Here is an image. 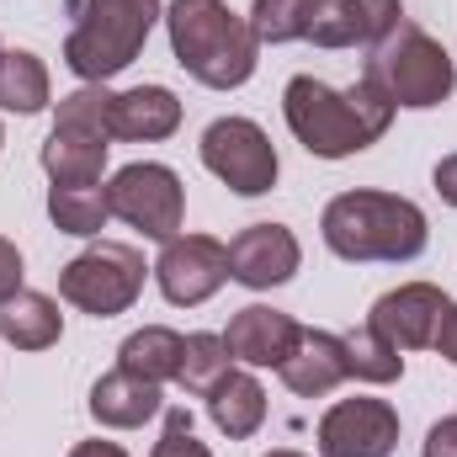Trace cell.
<instances>
[{
  "instance_id": "cell-19",
  "label": "cell",
  "mask_w": 457,
  "mask_h": 457,
  "mask_svg": "<svg viewBox=\"0 0 457 457\" xmlns=\"http://www.w3.org/2000/svg\"><path fill=\"white\" fill-rule=\"evenodd\" d=\"M64 336V314L48 293H16L0 303V341H11L16 351H48Z\"/></svg>"
},
{
  "instance_id": "cell-14",
  "label": "cell",
  "mask_w": 457,
  "mask_h": 457,
  "mask_svg": "<svg viewBox=\"0 0 457 457\" xmlns=\"http://www.w3.org/2000/svg\"><path fill=\"white\" fill-rule=\"evenodd\" d=\"M303 336V325L282 309H266V303H245L224 330V345L234 361L245 367H282L293 356V345Z\"/></svg>"
},
{
  "instance_id": "cell-20",
  "label": "cell",
  "mask_w": 457,
  "mask_h": 457,
  "mask_svg": "<svg viewBox=\"0 0 457 457\" xmlns=\"http://www.w3.org/2000/svg\"><path fill=\"white\" fill-rule=\"evenodd\" d=\"M208 415H213V426L228 442H245V436H255L266 426V388L250 372H228L224 383L208 394Z\"/></svg>"
},
{
  "instance_id": "cell-15",
  "label": "cell",
  "mask_w": 457,
  "mask_h": 457,
  "mask_svg": "<svg viewBox=\"0 0 457 457\" xmlns=\"http://www.w3.org/2000/svg\"><path fill=\"white\" fill-rule=\"evenodd\" d=\"M282 372V383L298 394V399H325L330 388H341L345 378V345L341 336H330V330H303L298 345H293V356L277 367Z\"/></svg>"
},
{
  "instance_id": "cell-28",
  "label": "cell",
  "mask_w": 457,
  "mask_h": 457,
  "mask_svg": "<svg viewBox=\"0 0 457 457\" xmlns=\"http://www.w3.org/2000/svg\"><path fill=\"white\" fill-rule=\"evenodd\" d=\"M21 277H27V266H21V250H16L11 239H0V303L21 293Z\"/></svg>"
},
{
  "instance_id": "cell-24",
  "label": "cell",
  "mask_w": 457,
  "mask_h": 457,
  "mask_svg": "<svg viewBox=\"0 0 457 457\" xmlns=\"http://www.w3.org/2000/svg\"><path fill=\"white\" fill-rule=\"evenodd\" d=\"M341 345H345V372H351V378H361V383H399V378H404L399 345L388 341V336H378L372 325L341 336Z\"/></svg>"
},
{
  "instance_id": "cell-13",
  "label": "cell",
  "mask_w": 457,
  "mask_h": 457,
  "mask_svg": "<svg viewBox=\"0 0 457 457\" xmlns=\"http://www.w3.org/2000/svg\"><path fill=\"white\" fill-rule=\"evenodd\" d=\"M447 303L453 298L436 282H404V287H394V293H383L372 303V320L367 325L378 336H388L399 351H420V345H431L442 314H447Z\"/></svg>"
},
{
  "instance_id": "cell-34",
  "label": "cell",
  "mask_w": 457,
  "mask_h": 457,
  "mask_svg": "<svg viewBox=\"0 0 457 457\" xmlns=\"http://www.w3.org/2000/svg\"><path fill=\"white\" fill-rule=\"evenodd\" d=\"M0 149H5V133H0Z\"/></svg>"
},
{
  "instance_id": "cell-7",
  "label": "cell",
  "mask_w": 457,
  "mask_h": 457,
  "mask_svg": "<svg viewBox=\"0 0 457 457\" xmlns=\"http://www.w3.org/2000/svg\"><path fill=\"white\" fill-rule=\"evenodd\" d=\"M107 208L112 219L133 224L144 239H176V228L187 219V192H181V176L160 160H133L122 165L112 181H107Z\"/></svg>"
},
{
  "instance_id": "cell-18",
  "label": "cell",
  "mask_w": 457,
  "mask_h": 457,
  "mask_svg": "<svg viewBox=\"0 0 457 457\" xmlns=\"http://www.w3.org/2000/svg\"><path fill=\"white\" fill-rule=\"evenodd\" d=\"M160 404H165L160 383L133 378V372H122V367L107 372V378L91 388V415H96L102 426H112V431H138L144 420L160 415Z\"/></svg>"
},
{
  "instance_id": "cell-23",
  "label": "cell",
  "mask_w": 457,
  "mask_h": 457,
  "mask_svg": "<svg viewBox=\"0 0 457 457\" xmlns=\"http://www.w3.org/2000/svg\"><path fill=\"white\" fill-rule=\"evenodd\" d=\"M48 219L59 234H75V239H96L112 208H107V187H48Z\"/></svg>"
},
{
  "instance_id": "cell-5",
  "label": "cell",
  "mask_w": 457,
  "mask_h": 457,
  "mask_svg": "<svg viewBox=\"0 0 457 457\" xmlns=\"http://www.w3.org/2000/svg\"><path fill=\"white\" fill-rule=\"evenodd\" d=\"M367 80L394 102V107H442L457 86L453 54L426 32L415 27L410 16H399L378 43H367Z\"/></svg>"
},
{
  "instance_id": "cell-25",
  "label": "cell",
  "mask_w": 457,
  "mask_h": 457,
  "mask_svg": "<svg viewBox=\"0 0 457 457\" xmlns=\"http://www.w3.org/2000/svg\"><path fill=\"white\" fill-rule=\"evenodd\" d=\"M234 356H228V345H224V336H187V345H181V367H176V383L187 388V394H197V399H208L219 383H224Z\"/></svg>"
},
{
  "instance_id": "cell-10",
  "label": "cell",
  "mask_w": 457,
  "mask_h": 457,
  "mask_svg": "<svg viewBox=\"0 0 457 457\" xmlns=\"http://www.w3.org/2000/svg\"><path fill=\"white\" fill-rule=\"evenodd\" d=\"M399 410L388 399H341L320 420V457H394Z\"/></svg>"
},
{
  "instance_id": "cell-6",
  "label": "cell",
  "mask_w": 457,
  "mask_h": 457,
  "mask_svg": "<svg viewBox=\"0 0 457 457\" xmlns=\"http://www.w3.org/2000/svg\"><path fill=\"white\" fill-rule=\"evenodd\" d=\"M144 255L122 239H96L91 250H80L64 271H59V293L64 303H75L80 314H96V320H112L128 314L144 293Z\"/></svg>"
},
{
  "instance_id": "cell-21",
  "label": "cell",
  "mask_w": 457,
  "mask_h": 457,
  "mask_svg": "<svg viewBox=\"0 0 457 457\" xmlns=\"http://www.w3.org/2000/svg\"><path fill=\"white\" fill-rule=\"evenodd\" d=\"M181 345L187 341H181L170 325H144V330H133L128 341L117 345V367L133 372V378L165 383V378H176V367H181Z\"/></svg>"
},
{
  "instance_id": "cell-12",
  "label": "cell",
  "mask_w": 457,
  "mask_h": 457,
  "mask_svg": "<svg viewBox=\"0 0 457 457\" xmlns=\"http://www.w3.org/2000/svg\"><path fill=\"white\" fill-rule=\"evenodd\" d=\"M399 16H404L399 0H309V11H303V43H320V48L378 43Z\"/></svg>"
},
{
  "instance_id": "cell-26",
  "label": "cell",
  "mask_w": 457,
  "mask_h": 457,
  "mask_svg": "<svg viewBox=\"0 0 457 457\" xmlns=\"http://www.w3.org/2000/svg\"><path fill=\"white\" fill-rule=\"evenodd\" d=\"M303 11H309V0H255L250 5V32H255V43H303Z\"/></svg>"
},
{
  "instance_id": "cell-3",
  "label": "cell",
  "mask_w": 457,
  "mask_h": 457,
  "mask_svg": "<svg viewBox=\"0 0 457 457\" xmlns=\"http://www.w3.org/2000/svg\"><path fill=\"white\" fill-rule=\"evenodd\" d=\"M320 228L341 261H415L431 245L426 213L399 192H341Z\"/></svg>"
},
{
  "instance_id": "cell-8",
  "label": "cell",
  "mask_w": 457,
  "mask_h": 457,
  "mask_svg": "<svg viewBox=\"0 0 457 457\" xmlns=\"http://www.w3.org/2000/svg\"><path fill=\"white\" fill-rule=\"evenodd\" d=\"M197 149H203V165L224 181L228 192H239V197H261V192L277 187V149H271L266 128L250 122V117L208 122Z\"/></svg>"
},
{
  "instance_id": "cell-16",
  "label": "cell",
  "mask_w": 457,
  "mask_h": 457,
  "mask_svg": "<svg viewBox=\"0 0 457 457\" xmlns=\"http://www.w3.org/2000/svg\"><path fill=\"white\" fill-rule=\"evenodd\" d=\"M181 128V102L165 86H133L112 91V138L128 144H160Z\"/></svg>"
},
{
  "instance_id": "cell-17",
  "label": "cell",
  "mask_w": 457,
  "mask_h": 457,
  "mask_svg": "<svg viewBox=\"0 0 457 457\" xmlns=\"http://www.w3.org/2000/svg\"><path fill=\"white\" fill-rule=\"evenodd\" d=\"M107 149L112 138L107 133H86V128H59L48 133L43 144V170L54 187H96L102 170H107Z\"/></svg>"
},
{
  "instance_id": "cell-22",
  "label": "cell",
  "mask_w": 457,
  "mask_h": 457,
  "mask_svg": "<svg viewBox=\"0 0 457 457\" xmlns=\"http://www.w3.org/2000/svg\"><path fill=\"white\" fill-rule=\"evenodd\" d=\"M48 107V64L27 48L0 54V112L32 117Z\"/></svg>"
},
{
  "instance_id": "cell-32",
  "label": "cell",
  "mask_w": 457,
  "mask_h": 457,
  "mask_svg": "<svg viewBox=\"0 0 457 457\" xmlns=\"http://www.w3.org/2000/svg\"><path fill=\"white\" fill-rule=\"evenodd\" d=\"M70 457H128L117 442H80V447H70Z\"/></svg>"
},
{
  "instance_id": "cell-11",
  "label": "cell",
  "mask_w": 457,
  "mask_h": 457,
  "mask_svg": "<svg viewBox=\"0 0 457 457\" xmlns=\"http://www.w3.org/2000/svg\"><path fill=\"white\" fill-rule=\"evenodd\" d=\"M298 266H303V250L287 224H250L228 239V277L239 287H255V293L282 287L293 282Z\"/></svg>"
},
{
  "instance_id": "cell-2",
  "label": "cell",
  "mask_w": 457,
  "mask_h": 457,
  "mask_svg": "<svg viewBox=\"0 0 457 457\" xmlns=\"http://www.w3.org/2000/svg\"><path fill=\"white\" fill-rule=\"evenodd\" d=\"M165 32H170L176 64L208 91H239L261 64V43L250 21L234 16L228 0H170Z\"/></svg>"
},
{
  "instance_id": "cell-33",
  "label": "cell",
  "mask_w": 457,
  "mask_h": 457,
  "mask_svg": "<svg viewBox=\"0 0 457 457\" xmlns=\"http://www.w3.org/2000/svg\"><path fill=\"white\" fill-rule=\"evenodd\" d=\"M266 457H303V453H293V447H277V453H266Z\"/></svg>"
},
{
  "instance_id": "cell-1",
  "label": "cell",
  "mask_w": 457,
  "mask_h": 457,
  "mask_svg": "<svg viewBox=\"0 0 457 457\" xmlns=\"http://www.w3.org/2000/svg\"><path fill=\"white\" fill-rule=\"evenodd\" d=\"M394 102L361 75L351 91H336L314 75H293L287 91H282V117L293 128V138L320 154V160H345V154H361L367 144H378L394 122Z\"/></svg>"
},
{
  "instance_id": "cell-35",
  "label": "cell",
  "mask_w": 457,
  "mask_h": 457,
  "mask_svg": "<svg viewBox=\"0 0 457 457\" xmlns=\"http://www.w3.org/2000/svg\"><path fill=\"white\" fill-rule=\"evenodd\" d=\"M0 54H5V48H0Z\"/></svg>"
},
{
  "instance_id": "cell-30",
  "label": "cell",
  "mask_w": 457,
  "mask_h": 457,
  "mask_svg": "<svg viewBox=\"0 0 457 457\" xmlns=\"http://www.w3.org/2000/svg\"><path fill=\"white\" fill-rule=\"evenodd\" d=\"M431 345H436V356H447V361L457 367V303H447V314H442V325H436Z\"/></svg>"
},
{
  "instance_id": "cell-9",
  "label": "cell",
  "mask_w": 457,
  "mask_h": 457,
  "mask_svg": "<svg viewBox=\"0 0 457 457\" xmlns=\"http://www.w3.org/2000/svg\"><path fill=\"white\" fill-rule=\"evenodd\" d=\"M154 282H160L165 303H176V309L208 303L228 282V245L213 239V234H176V239H165V250L154 261Z\"/></svg>"
},
{
  "instance_id": "cell-31",
  "label": "cell",
  "mask_w": 457,
  "mask_h": 457,
  "mask_svg": "<svg viewBox=\"0 0 457 457\" xmlns=\"http://www.w3.org/2000/svg\"><path fill=\"white\" fill-rule=\"evenodd\" d=\"M436 192H442V203L457 208V154H447V160L436 165Z\"/></svg>"
},
{
  "instance_id": "cell-29",
  "label": "cell",
  "mask_w": 457,
  "mask_h": 457,
  "mask_svg": "<svg viewBox=\"0 0 457 457\" xmlns=\"http://www.w3.org/2000/svg\"><path fill=\"white\" fill-rule=\"evenodd\" d=\"M420 457H457V415L436 420V426L426 431V447H420Z\"/></svg>"
},
{
  "instance_id": "cell-4",
  "label": "cell",
  "mask_w": 457,
  "mask_h": 457,
  "mask_svg": "<svg viewBox=\"0 0 457 457\" xmlns=\"http://www.w3.org/2000/svg\"><path fill=\"white\" fill-rule=\"evenodd\" d=\"M70 16H75V27L64 37V64L86 86H107L144 54L154 21L165 11H160V0H70Z\"/></svg>"
},
{
  "instance_id": "cell-27",
  "label": "cell",
  "mask_w": 457,
  "mask_h": 457,
  "mask_svg": "<svg viewBox=\"0 0 457 457\" xmlns=\"http://www.w3.org/2000/svg\"><path fill=\"white\" fill-rule=\"evenodd\" d=\"M149 457H213V453L192 436V415L187 410H170L165 415V431H160V442H154Z\"/></svg>"
}]
</instances>
